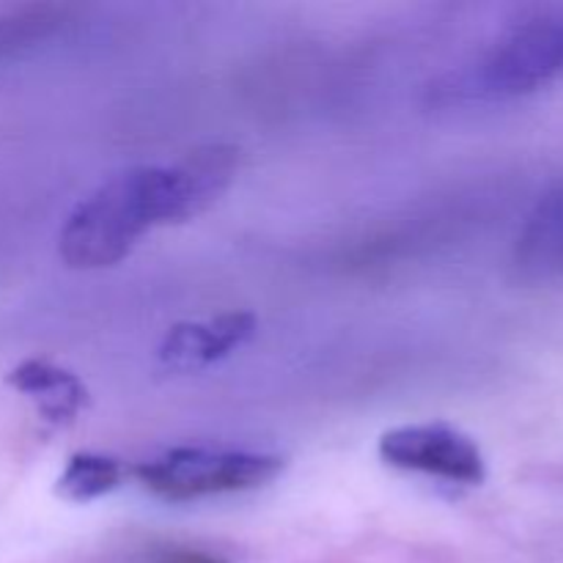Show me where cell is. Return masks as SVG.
<instances>
[{"mask_svg":"<svg viewBox=\"0 0 563 563\" xmlns=\"http://www.w3.org/2000/svg\"><path fill=\"white\" fill-rule=\"evenodd\" d=\"M377 454L385 465L405 473L478 487L487 478L482 449L451 423H407L379 438Z\"/></svg>","mask_w":563,"mask_h":563,"instance_id":"cell-4","label":"cell"},{"mask_svg":"<svg viewBox=\"0 0 563 563\" xmlns=\"http://www.w3.org/2000/svg\"><path fill=\"white\" fill-rule=\"evenodd\" d=\"M256 317L229 311L207 322H179L168 330L157 350V363L168 374H196L223 361L256 335Z\"/></svg>","mask_w":563,"mask_h":563,"instance_id":"cell-5","label":"cell"},{"mask_svg":"<svg viewBox=\"0 0 563 563\" xmlns=\"http://www.w3.org/2000/svg\"><path fill=\"white\" fill-rule=\"evenodd\" d=\"M563 71V11L533 16L506 33L476 66V97H520L548 86Z\"/></svg>","mask_w":563,"mask_h":563,"instance_id":"cell-3","label":"cell"},{"mask_svg":"<svg viewBox=\"0 0 563 563\" xmlns=\"http://www.w3.org/2000/svg\"><path fill=\"white\" fill-rule=\"evenodd\" d=\"M185 220L174 165H137L77 203L60 231V258L71 269L113 267L148 229Z\"/></svg>","mask_w":563,"mask_h":563,"instance_id":"cell-1","label":"cell"},{"mask_svg":"<svg viewBox=\"0 0 563 563\" xmlns=\"http://www.w3.org/2000/svg\"><path fill=\"white\" fill-rule=\"evenodd\" d=\"M154 563H225V561L214 559V555H207V553H198V550L165 548L154 555Z\"/></svg>","mask_w":563,"mask_h":563,"instance_id":"cell-10","label":"cell"},{"mask_svg":"<svg viewBox=\"0 0 563 563\" xmlns=\"http://www.w3.org/2000/svg\"><path fill=\"white\" fill-rule=\"evenodd\" d=\"M286 460L267 451L176 445L154 460L141 462L135 476L143 487L170 504L247 493L267 487L284 473Z\"/></svg>","mask_w":563,"mask_h":563,"instance_id":"cell-2","label":"cell"},{"mask_svg":"<svg viewBox=\"0 0 563 563\" xmlns=\"http://www.w3.org/2000/svg\"><path fill=\"white\" fill-rule=\"evenodd\" d=\"M55 27H58L55 9H22L14 14H3L0 16V60L31 47L33 42H42Z\"/></svg>","mask_w":563,"mask_h":563,"instance_id":"cell-9","label":"cell"},{"mask_svg":"<svg viewBox=\"0 0 563 563\" xmlns=\"http://www.w3.org/2000/svg\"><path fill=\"white\" fill-rule=\"evenodd\" d=\"M121 482H124V465L115 456L77 451L60 471L55 493L69 504H91L119 489Z\"/></svg>","mask_w":563,"mask_h":563,"instance_id":"cell-8","label":"cell"},{"mask_svg":"<svg viewBox=\"0 0 563 563\" xmlns=\"http://www.w3.org/2000/svg\"><path fill=\"white\" fill-rule=\"evenodd\" d=\"M515 269L531 284L563 278V185L539 198L528 214L515 245Z\"/></svg>","mask_w":563,"mask_h":563,"instance_id":"cell-6","label":"cell"},{"mask_svg":"<svg viewBox=\"0 0 563 563\" xmlns=\"http://www.w3.org/2000/svg\"><path fill=\"white\" fill-rule=\"evenodd\" d=\"M9 385L36 401L44 421L64 427L88 407V390L80 379L49 361H25L9 374Z\"/></svg>","mask_w":563,"mask_h":563,"instance_id":"cell-7","label":"cell"}]
</instances>
